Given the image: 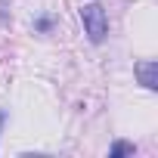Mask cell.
Returning <instances> with one entry per match:
<instances>
[{
    "mask_svg": "<svg viewBox=\"0 0 158 158\" xmlns=\"http://www.w3.org/2000/svg\"><path fill=\"white\" fill-rule=\"evenodd\" d=\"M81 22H84V31H87V37L93 44H102L106 40V34H109V16H106V10L99 3L81 6Z\"/></svg>",
    "mask_w": 158,
    "mask_h": 158,
    "instance_id": "obj_1",
    "label": "cell"
},
{
    "mask_svg": "<svg viewBox=\"0 0 158 158\" xmlns=\"http://www.w3.org/2000/svg\"><path fill=\"white\" fill-rule=\"evenodd\" d=\"M136 77L146 90H158V62L155 59H146V62H136Z\"/></svg>",
    "mask_w": 158,
    "mask_h": 158,
    "instance_id": "obj_2",
    "label": "cell"
},
{
    "mask_svg": "<svg viewBox=\"0 0 158 158\" xmlns=\"http://www.w3.org/2000/svg\"><path fill=\"white\" fill-rule=\"evenodd\" d=\"M3 118H6V115H3V112H0V124H3Z\"/></svg>",
    "mask_w": 158,
    "mask_h": 158,
    "instance_id": "obj_4",
    "label": "cell"
},
{
    "mask_svg": "<svg viewBox=\"0 0 158 158\" xmlns=\"http://www.w3.org/2000/svg\"><path fill=\"white\" fill-rule=\"evenodd\" d=\"M133 152H136V146H133V143H124V139H118V143L109 149V155H112V158H121V155H133Z\"/></svg>",
    "mask_w": 158,
    "mask_h": 158,
    "instance_id": "obj_3",
    "label": "cell"
}]
</instances>
